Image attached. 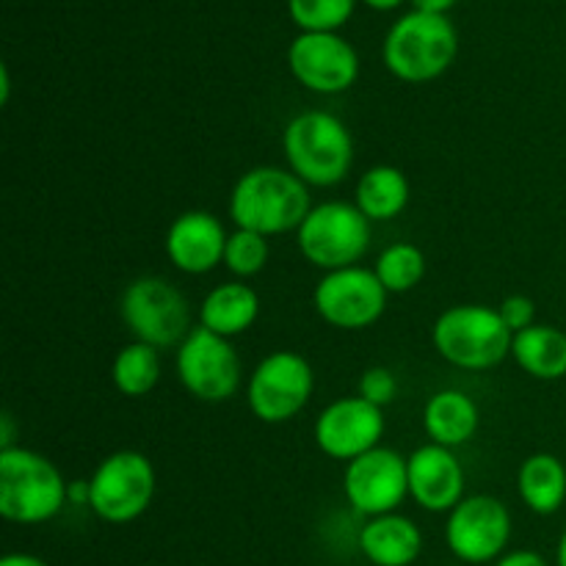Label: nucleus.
I'll return each mask as SVG.
<instances>
[{
	"instance_id": "f257e3e1",
	"label": "nucleus",
	"mask_w": 566,
	"mask_h": 566,
	"mask_svg": "<svg viewBox=\"0 0 566 566\" xmlns=\"http://www.w3.org/2000/svg\"><path fill=\"white\" fill-rule=\"evenodd\" d=\"M310 210L307 182L280 166L249 169L230 193V219L238 230L265 238L298 230Z\"/></svg>"
},
{
	"instance_id": "f03ea898",
	"label": "nucleus",
	"mask_w": 566,
	"mask_h": 566,
	"mask_svg": "<svg viewBox=\"0 0 566 566\" xmlns=\"http://www.w3.org/2000/svg\"><path fill=\"white\" fill-rule=\"evenodd\" d=\"M70 503V484L31 448L0 451V514L17 525H42Z\"/></svg>"
},
{
	"instance_id": "7ed1b4c3",
	"label": "nucleus",
	"mask_w": 566,
	"mask_h": 566,
	"mask_svg": "<svg viewBox=\"0 0 566 566\" xmlns=\"http://www.w3.org/2000/svg\"><path fill=\"white\" fill-rule=\"evenodd\" d=\"M282 149L293 175L313 188L337 186L354 164V138L348 127L326 111H304L287 122Z\"/></svg>"
},
{
	"instance_id": "20e7f679",
	"label": "nucleus",
	"mask_w": 566,
	"mask_h": 566,
	"mask_svg": "<svg viewBox=\"0 0 566 566\" xmlns=\"http://www.w3.org/2000/svg\"><path fill=\"white\" fill-rule=\"evenodd\" d=\"M459 53V33L448 14L409 11L392 22L385 36V66L407 83H429L453 64Z\"/></svg>"
},
{
	"instance_id": "39448f33",
	"label": "nucleus",
	"mask_w": 566,
	"mask_h": 566,
	"mask_svg": "<svg viewBox=\"0 0 566 566\" xmlns=\"http://www.w3.org/2000/svg\"><path fill=\"white\" fill-rule=\"evenodd\" d=\"M512 329L484 304H457L440 313L431 329L437 354L453 368L490 370L512 354Z\"/></svg>"
},
{
	"instance_id": "423d86ee",
	"label": "nucleus",
	"mask_w": 566,
	"mask_h": 566,
	"mask_svg": "<svg viewBox=\"0 0 566 566\" xmlns=\"http://www.w3.org/2000/svg\"><path fill=\"white\" fill-rule=\"evenodd\" d=\"M370 224L374 221L352 202L313 205L307 219L296 230L298 252L326 274L352 269L368 254Z\"/></svg>"
},
{
	"instance_id": "0eeeda50",
	"label": "nucleus",
	"mask_w": 566,
	"mask_h": 566,
	"mask_svg": "<svg viewBox=\"0 0 566 566\" xmlns=\"http://www.w3.org/2000/svg\"><path fill=\"white\" fill-rule=\"evenodd\" d=\"M155 486V468L144 453L116 451L88 479V506L103 523H133L153 506Z\"/></svg>"
},
{
	"instance_id": "6e6552de",
	"label": "nucleus",
	"mask_w": 566,
	"mask_h": 566,
	"mask_svg": "<svg viewBox=\"0 0 566 566\" xmlns=\"http://www.w3.org/2000/svg\"><path fill=\"white\" fill-rule=\"evenodd\" d=\"M122 321L136 340L155 348L180 346L191 332L186 296L160 276H142L125 287Z\"/></svg>"
},
{
	"instance_id": "1a4fd4ad",
	"label": "nucleus",
	"mask_w": 566,
	"mask_h": 566,
	"mask_svg": "<svg viewBox=\"0 0 566 566\" xmlns=\"http://www.w3.org/2000/svg\"><path fill=\"white\" fill-rule=\"evenodd\" d=\"M315 390L313 365L296 352H274L254 368L247 385V401L260 423H287L307 407Z\"/></svg>"
},
{
	"instance_id": "9d476101",
	"label": "nucleus",
	"mask_w": 566,
	"mask_h": 566,
	"mask_svg": "<svg viewBox=\"0 0 566 566\" xmlns=\"http://www.w3.org/2000/svg\"><path fill=\"white\" fill-rule=\"evenodd\" d=\"M177 376L199 401H230L241 387V359L227 337L197 326L177 346Z\"/></svg>"
},
{
	"instance_id": "9b49d317",
	"label": "nucleus",
	"mask_w": 566,
	"mask_h": 566,
	"mask_svg": "<svg viewBox=\"0 0 566 566\" xmlns=\"http://www.w3.org/2000/svg\"><path fill=\"white\" fill-rule=\"evenodd\" d=\"M313 304L321 318L335 329H368L385 315L387 291L376 271L352 265L321 276L313 291Z\"/></svg>"
},
{
	"instance_id": "f8f14e48",
	"label": "nucleus",
	"mask_w": 566,
	"mask_h": 566,
	"mask_svg": "<svg viewBox=\"0 0 566 566\" xmlns=\"http://www.w3.org/2000/svg\"><path fill=\"white\" fill-rule=\"evenodd\" d=\"M512 539V514L492 495H470L448 512V551L464 564L497 562Z\"/></svg>"
},
{
	"instance_id": "ddd939ff",
	"label": "nucleus",
	"mask_w": 566,
	"mask_h": 566,
	"mask_svg": "<svg viewBox=\"0 0 566 566\" xmlns=\"http://www.w3.org/2000/svg\"><path fill=\"white\" fill-rule=\"evenodd\" d=\"M343 492H346L348 506L363 517L370 520L392 514L409 495L407 459L381 446L363 453L346 464Z\"/></svg>"
},
{
	"instance_id": "4468645a",
	"label": "nucleus",
	"mask_w": 566,
	"mask_h": 566,
	"mask_svg": "<svg viewBox=\"0 0 566 566\" xmlns=\"http://www.w3.org/2000/svg\"><path fill=\"white\" fill-rule=\"evenodd\" d=\"M287 66L304 88L340 94L357 83L359 55L337 33H298L287 48Z\"/></svg>"
},
{
	"instance_id": "2eb2a0df",
	"label": "nucleus",
	"mask_w": 566,
	"mask_h": 566,
	"mask_svg": "<svg viewBox=\"0 0 566 566\" xmlns=\"http://www.w3.org/2000/svg\"><path fill=\"white\" fill-rule=\"evenodd\" d=\"M385 437L381 407L363 396H346L332 401L315 420V442L329 459L354 462L363 453L379 448Z\"/></svg>"
},
{
	"instance_id": "dca6fc26",
	"label": "nucleus",
	"mask_w": 566,
	"mask_h": 566,
	"mask_svg": "<svg viewBox=\"0 0 566 566\" xmlns=\"http://www.w3.org/2000/svg\"><path fill=\"white\" fill-rule=\"evenodd\" d=\"M409 497L431 514L453 512L464 501V468L451 448L429 442L407 459Z\"/></svg>"
},
{
	"instance_id": "f3484780",
	"label": "nucleus",
	"mask_w": 566,
	"mask_h": 566,
	"mask_svg": "<svg viewBox=\"0 0 566 566\" xmlns=\"http://www.w3.org/2000/svg\"><path fill=\"white\" fill-rule=\"evenodd\" d=\"M230 235L224 224L208 210H188L171 221L166 232V258L182 274H208L224 263Z\"/></svg>"
},
{
	"instance_id": "a211bd4d",
	"label": "nucleus",
	"mask_w": 566,
	"mask_h": 566,
	"mask_svg": "<svg viewBox=\"0 0 566 566\" xmlns=\"http://www.w3.org/2000/svg\"><path fill=\"white\" fill-rule=\"evenodd\" d=\"M359 551L374 566H412L423 553V534L403 514H381L363 525Z\"/></svg>"
},
{
	"instance_id": "6ab92c4d",
	"label": "nucleus",
	"mask_w": 566,
	"mask_h": 566,
	"mask_svg": "<svg viewBox=\"0 0 566 566\" xmlns=\"http://www.w3.org/2000/svg\"><path fill=\"white\" fill-rule=\"evenodd\" d=\"M479 407L462 390H440L423 409V429L434 446L459 448L479 431Z\"/></svg>"
},
{
	"instance_id": "aec40b11",
	"label": "nucleus",
	"mask_w": 566,
	"mask_h": 566,
	"mask_svg": "<svg viewBox=\"0 0 566 566\" xmlns=\"http://www.w3.org/2000/svg\"><path fill=\"white\" fill-rule=\"evenodd\" d=\"M260 315V296L243 282H224L205 296L199 307V326L221 337H235L252 329Z\"/></svg>"
},
{
	"instance_id": "412c9836",
	"label": "nucleus",
	"mask_w": 566,
	"mask_h": 566,
	"mask_svg": "<svg viewBox=\"0 0 566 566\" xmlns=\"http://www.w3.org/2000/svg\"><path fill=\"white\" fill-rule=\"evenodd\" d=\"M512 357L528 376L556 381L566 376V332L547 324H534L517 332L512 340Z\"/></svg>"
},
{
	"instance_id": "4be33fe9",
	"label": "nucleus",
	"mask_w": 566,
	"mask_h": 566,
	"mask_svg": "<svg viewBox=\"0 0 566 566\" xmlns=\"http://www.w3.org/2000/svg\"><path fill=\"white\" fill-rule=\"evenodd\" d=\"M517 490L534 514H556L566 501V468L553 453H534L520 464Z\"/></svg>"
},
{
	"instance_id": "5701e85b",
	"label": "nucleus",
	"mask_w": 566,
	"mask_h": 566,
	"mask_svg": "<svg viewBox=\"0 0 566 566\" xmlns=\"http://www.w3.org/2000/svg\"><path fill=\"white\" fill-rule=\"evenodd\" d=\"M409 180L396 166H374L365 171L357 182L354 205L368 216L370 221H392L407 210L409 205Z\"/></svg>"
},
{
	"instance_id": "b1692460",
	"label": "nucleus",
	"mask_w": 566,
	"mask_h": 566,
	"mask_svg": "<svg viewBox=\"0 0 566 566\" xmlns=\"http://www.w3.org/2000/svg\"><path fill=\"white\" fill-rule=\"evenodd\" d=\"M111 381L127 398H144L160 381L158 348L142 340H133L119 348L111 363Z\"/></svg>"
},
{
	"instance_id": "393cba45",
	"label": "nucleus",
	"mask_w": 566,
	"mask_h": 566,
	"mask_svg": "<svg viewBox=\"0 0 566 566\" xmlns=\"http://www.w3.org/2000/svg\"><path fill=\"white\" fill-rule=\"evenodd\" d=\"M376 276L387 293H409L426 276V254L415 243H392L376 260Z\"/></svg>"
},
{
	"instance_id": "a878e982",
	"label": "nucleus",
	"mask_w": 566,
	"mask_h": 566,
	"mask_svg": "<svg viewBox=\"0 0 566 566\" xmlns=\"http://www.w3.org/2000/svg\"><path fill=\"white\" fill-rule=\"evenodd\" d=\"M357 0H287L291 20L302 33H335L354 14Z\"/></svg>"
},
{
	"instance_id": "bb28decb",
	"label": "nucleus",
	"mask_w": 566,
	"mask_h": 566,
	"mask_svg": "<svg viewBox=\"0 0 566 566\" xmlns=\"http://www.w3.org/2000/svg\"><path fill=\"white\" fill-rule=\"evenodd\" d=\"M269 263V238L249 230H235L227 241L224 265L235 276H254Z\"/></svg>"
},
{
	"instance_id": "cd10ccee",
	"label": "nucleus",
	"mask_w": 566,
	"mask_h": 566,
	"mask_svg": "<svg viewBox=\"0 0 566 566\" xmlns=\"http://www.w3.org/2000/svg\"><path fill=\"white\" fill-rule=\"evenodd\" d=\"M359 396H363L365 401L385 409L387 403H392V398L398 396L396 374H392L390 368H381V365L368 368L363 374V379H359Z\"/></svg>"
},
{
	"instance_id": "c85d7f7f",
	"label": "nucleus",
	"mask_w": 566,
	"mask_h": 566,
	"mask_svg": "<svg viewBox=\"0 0 566 566\" xmlns=\"http://www.w3.org/2000/svg\"><path fill=\"white\" fill-rule=\"evenodd\" d=\"M497 313H501L503 324L512 329V335H517V332L528 329V326L536 324V304L531 302L528 296H506L501 302V307H497Z\"/></svg>"
},
{
	"instance_id": "c756f323",
	"label": "nucleus",
	"mask_w": 566,
	"mask_h": 566,
	"mask_svg": "<svg viewBox=\"0 0 566 566\" xmlns=\"http://www.w3.org/2000/svg\"><path fill=\"white\" fill-rule=\"evenodd\" d=\"M495 566H551L545 562V556H539L536 551H512V553H503L497 558Z\"/></svg>"
},
{
	"instance_id": "7c9ffc66",
	"label": "nucleus",
	"mask_w": 566,
	"mask_h": 566,
	"mask_svg": "<svg viewBox=\"0 0 566 566\" xmlns=\"http://www.w3.org/2000/svg\"><path fill=\"white\" fill-rule=\"evenodd\" d=\"M415 11H426V14H448V9L457 6V0H412Z\"/></svg>"
},
{
	"instance_id": "2f4dec72",
	"label": "nucleus",
	"mask_w": 566,
	"mask_h": 566,
	"mask_svg": "<svg viewBox=\"0 0 566 566\" xmlns=\"http://www.w3.org/2000/svg\"><path fill=\"white\" fill-rule=\"evenodd\" d=\"M0 566H48V562L31 556V553H9V556L0 558Z\"/></svg>"
},
{
	"instance_id": "473e14b6",
	"label": "nucleus",
	"mask_w": 566,
	"mask_h": 566,
	"mask_svg": "<svg viewBox=\"0 0 566 566\" xmlns=\"http://www.w3.org/2000/svg\"><path fill=\"white\" fill-rule=\"evenodd\" d=\"M6 448H14V423H11V415H0V451Z\"/></svg>"
},
{
	"instance_id": "72a5a7b5",
	"label": "nucleus",
	"mask_w": 566,
	"mask_h": 566,
	"mask_svg": "<svg viewBox=\"0 0 566 566\" xmlns=\"http://www.w3.org/2000/svg\"><path fill=\"white\" fill-rule=\"evenodd\" d=\"M70 503H75V506H88V481H72Z\"/></svg>"
},
{
	"instance_id": "f704fd0d",
	"label": "nucleus",
	"mask_w": 566,
	"mask_h": 566,
	"mask_svg": "<svg viewBox=\"0 0 566 566\" xmlns=\"http://www.w3.org/2000/svg\"><path fill=\"white\" fill-rule=\"evenodd\" d=\"M9 92H11V81H9V70L0 66V103H9Z\"/></svg>"
},
{
	"instance_id": "c9c22d12",
	"label": "nucleus",
	"mask_w": 566,
	"mask_h": 566,
	"mask_svg": "<svg viewBox=\"0 0 566 566\" xmlns=\"http://www.w3.org/2000/svg\"><path fill=\"white\" fill-rule=\"evenodd\" d=\"M363 3L370 6V9H376V11H390V9H398L403 0H363Z\"/></svg>"
},
{
	"instance_id": "e433bc0d",
	"label": "nucleus",
	"mask_w": 566,
	"mask_h": 566,
	"mask_svg": "<svg viewBox=\"0 0 566 566\" xmlns=\"http://www.w3.org/2000/svg\"><path fill=\"white\" fill-rule=\"evenodd\" d=\"M556 564H558V566H566V531H564V534H562V542H558Z\"/></svg>"
}]
</instances>
